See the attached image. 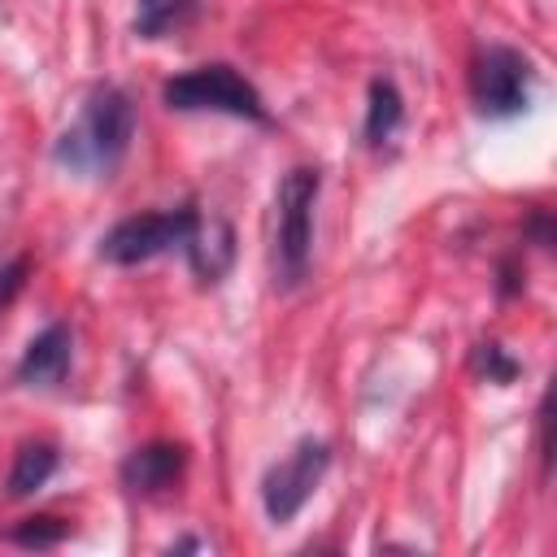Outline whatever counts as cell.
<instances>
[{"instance_id":"cell-4","label":"cell","mask_w":557,"mask_h":557,"mask_svg":"<svg viewBox=\"0 0 557 557\" xmlns=\"http://www.w3.org/2000/svg\"><path fill=\"white\" fill-rule=\"evenodd\" d=\"M196 226H200V213L191 205L161 209V213H135V218H122L100 239V257L113 265H139V261H152L170 248H187Z\"/></svg>"},{"instance_id":"cell-12","label":"cell","mask_w":557,"mask_h":557,"mask_svg":"<svg viewBox=\"0 0 557 557\" xmlns=\"http://www.w3.org/2000/svg\"><path fill=\"white\" fill-rule=\"evenodd\" d=\"M191 17H196V0H139V9H135V35L161 39V35L187 26Z\"/></svg>"},{"instance_id":"cell-15","label":"cell","mask_w":557,"mask_h":557,"mask_svg":"<svg viewBox=\"0 0 557 557\" xmlns=\"http://www.w3.org/2000/svg\"><path fill=\"white\" fill-rule=\"evenodd\" d=\"M26 270H30V261L26 257H17V261H9L4 270H0V309L22 292V283H26Z\"/></svg>"},{"instance_id":"cell-3","label":"cell","mask_w":557,"mask_h":557,"mask_svg":"<svg viewBox=\"0 0 557 557\" xmlns=\"http://www.w3.org/2000/svg\"><path fill=\"white\" fill-rule=\"evenodd\" d=\"M161 96H165V104L178 109V113H231V117L265 122L261 91H257L235 65H222V61L170 78V83L161 87Z\"/></svg>"},{"instance_id":"cell-5","label":"cell","mask_w":557,"mask_h":557,"mask_svg":"<svg viewBox=\"0 0 557 557\" xmlns=\"http://www.w3.org/2000/svg\"><path fill=\"white\" fill-rule=\"evenodd\" d=\"M531 61L509 44H487L470 65V100L483 117H513L531 104Z\"/></svg>"},{"instance_id":"cell-1","label":"cell","mask_w":557,"mask_h":557,"mask_svg":"<svg viewBox=\"0 0 557 557\" xmlns=\"http://www.w3.org/2000/svg\"><path fill=\"white\" fill-rule=\"evenodd\" d=\"M131 139H135V104H131V96L122 87H96L87 96L83 113L74 117V126L61 131L52 157L70 174L100 178L126 157Z\"/></svg>"},{"instance_id":"cell-9","label":"cell","mask_w":557,"mask_h":557,"mask_svg":"<svg viewBox=\"0 0 557 557\" xmlns=\"http://www.w3.org/2000/svg\"><path fill=\"white\" fill-rule=\"evenodd\" d=\"M231 226L226 222H209L205 226V218H200V226L191 231V239H187V257H191V270L205 278V283H213L226 265H231Z\"/></svg>"},{"instance_id":"cell-2","label":"cell","mask_w":557,"mask_h":557,"mask_svg":"<svg viewBox=\"0 0 557 557\" xmlns=\"http://www.w3.org/2000/svg\"><path fill=\"white\" fill-rule=\"evenodd\" d=\"M322 174L313 165H296L278 183V231H274V270L283 287H296L309 270L313 252V205Z\"/></svg>"},{"instance_id":"cell-7","label":"cell","mask_w":557,"mask_h":557,"mask_svg":"<svg viewBox=\"0 0 557 557\" xmlns=\"http://www.w3.org/2000/svg\"><path fill=\"white\" fill-rule=\"evenodd\" d=\"M183 470H187L183 444L157 440V444L135 448V453L122 461V483H126L135 496H165L170 487H178Z\"/></svg>"},{"instance_id":"cell-14","label":"cell","mask_w":557,"mask_h":557,"mask_svg":"<svg viewBox=\"0 0 557 557\" xmlns=\"http://www.w3.org/2000/svg\"><path fill=\"white\" fill-rule=\"evenodd\" d=\"M470 370H474L479 379H487V383H509V379H518V361H513L500 344H474Z\"/></svg>"},{"instance_id":"cell-6","label":"cell","mask_w":557,"mask_h":557,"mask_svg":"<svg viewBox=\"0 0 557 557\" xmlns=\"http://www.w3.org/2000/svg\"><path fill=\"white\" fill-rule=\"evenodd\" d=\"M331 466V448L322 440H300L283 461H274L261 479V505L270 522H292L305 500L318 492L322 474Z\"/></svg>"},{"instance_id":"cell-10","label":"cell","mask_w":557,"mask_h":557,"mask_svg":"<svg viewBox=\"0 0 557 557\" xmlns=\"http://www.w3.org/2000/svg\"><path fill=\"white\" fill-rule=\"evenodd\" d=\"M400 117H405V100H400L396 83L374 78L370 83V104H366V144L370 148H383L400 131Z\"/></svg>"},{"instance_id":"cell-13","label":"cell","mask_w":557,"mask_h":557,"mask_svg":"<svg viewBox=\"0 0 557 557\" xmlns=\"http://www.w3.org/2000/svg\"><path fill=\"white\" fill-rule=\"evenodd\" d=\"M70 535V522H61V518H26V522H17L13 531H9V540L13 544H22V548H57L61 540Z\"/></svg>"},{"instance_id":"cell-8","label":"cell","mask_w":557,"mask_h":557,"mask_svg":"<svg viewBox=\"0 0 557 557\" xmlns=\"http://www.w3.org/2000/svg\"><path fill=\"white\" fill-rule=\"evenodd\" d=\"M70 348H74V339H70V326L65 322L44 326L26 344V352L17 361V383L22 387H57L65 379V370H70Z\"/></svg>"},{"instance_id":"cell-11","label":"cell","mask_w":557,"mask_h":557,"mask_svg":"<svg viewBox=\"0 0 557 557\" xmlns=\"http://www.w3.org/2000/svg\"><path fill=\"white\" fill-rule=\"evenodd\" d=\"M52 470H57V448L44 444V440H30V444L17 448L4 487H9V496H30L35 487H44L52 479Z\"/></svg>"}]
</instances>
